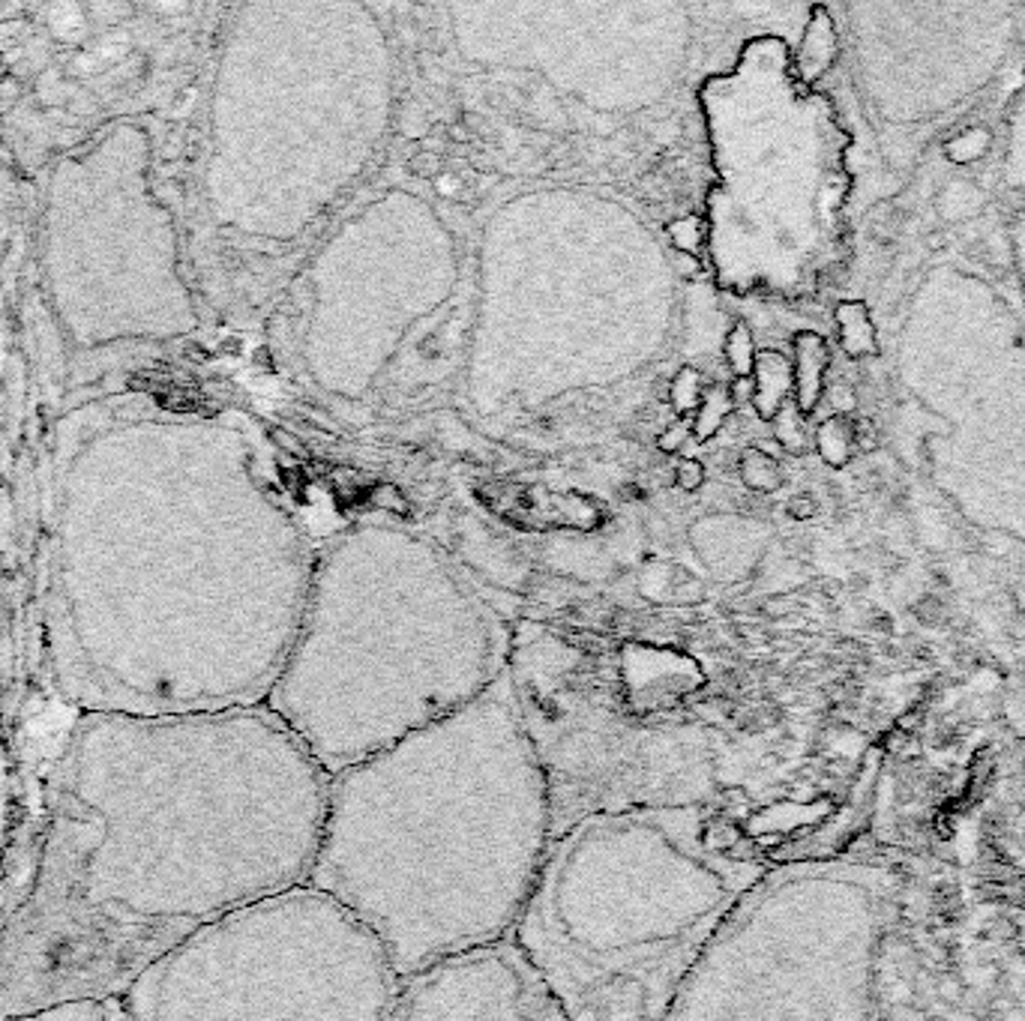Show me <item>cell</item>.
<instances>
[{
    "label": "cell",
    "mask_w": 1025,
    "mask_h": 1021,
    "mask_svg": "<svg viewBox=\"0 0 1025 1021\" xmlns=\"http://www.w3.org/2000/svg\"><path fill=\"white\" fill-rule=\"evenodd\" d=\"M327 791L267 704L78 713L0 934V1021L126 995L189 934L309 884Z\"/></svg>",
    "instance_id": "1"
},
{
    "label": "cell",
    "mask_w": 1025,
    "mask_h": 1021,
    "mask_svg": "<svg viewBox=\"0 0 1025 1021\" xmlns=\"http://www.w3.org/2000/svg\"><path fill=\"white\" fill-rule=\"evenodd\" d=\"M555 839L510 672L447 719L330 776L309 886L405 980L510 941Z\"/></svg>",
    "instance_id": "2"
},
{
    "label": "cell",
    "mask_w": 1025,
    "mask_h": 1021,
    "mask_svg": "<svg viewBox=\"0 0 1025 1021\" xmlns=\"http://www.w3.org/2000/svg\"><path fill=\"white\" fill-rule=\"evenodd\" d=\"M768 869L699 806L589 815L555 833L510 941L564 1021H666Z\"/></svg>",
    "instance_id": "3"
},
{
    "label": "cell",
    "mask_w": 1025,
    "mask_h": 1021,
    "mask_svg": "<svg viewBox=\"0 0 1025 1021\" xmlns=\"http://www.w3.org/2000/svg\"><path fill=\"white\" fill-rule=\"evenodd\" d=\"M909 866L839 851L771 866L729 914L666 1021H878Z\"/></svg>",
    "instance_id": "4"
},
{
    "label": "cell",
    "mask_w": 1025,
    "mask_h": 1021,
    "mask_svg": "<svg viewBox=\"0 0 1025 1021\" xmlns=\"http://www.w3.org/2000/svg\"><path fill=\"white\" fill-rule=\"evenodd\" d=\"M402 977L333 898L303 884L204 926L126 988L129 1021H390Z\"/></svg>",
    "instance_id": "5"
},
{
    "label": "cell",
    "mask_w": 1025,
    "mask_h": 1021,
    "mask_svg": "<svg viewBox=\"0 0 1025 1021\" xmlns=\"http://www.w3.org/2000/svg\"><path fill=\"white\" fill-rule=\"evenodd\" d=\"M151 132L117 117L51 163L39 267L51 309L78 348L168 339L187 321L172 213L151 189Z\"/></svg>",
    "instance_id": "6"
},
{
    "label": "cell",
    "mask_w": 1025,
    "mask_h": 1021,
    "mask_svg": "<svg viewBox=\"0 0 1025 1021\" xmlns=\"http://www.w3.org/2000/svg\"><path fill=\"white\" fill-rule=\"evenodd\" d=\"M390 1021H564V1016L512 941H501L405 980Z\"/></svg>",
    "instance_id": "7"
},
{
    "label": "cell",
    "mask_w": 1025,
    "mask_h": 1021,
    "mask_svg": "<svg viewBox=\"0 0 1025 1021\" xmlns=\"http://www.w3.org/2000/svg\"><path fill=\"white\" fill-rule=\"evenodd\" d=\"M914 893V890H912ZM912 905V898H909ZM878 1021H1004L980 1009L960 968L941 947L909 929V908L894 929L882 971Z\"/></svg>",
    "instance_id": "8"
},
{
    "label": "cell",
    "mask_w": 1025,
    "mask_h": 1021,
    "mask_svg": "<svg viewBox=\"0 0 1025 1021\" xmlns=\"http://www.w3.org/2000/svg\"><path fill=\"white\" fill-rule=\"evenodd\" d=\"M984 854L1004 908V944L1025 971V797L996 803L984 824Z\"/></svg>",
    "instance_id": "9"
},
{
    "label": "cell",
    "mask_w": 1025,
    "mask_h": 1021,
    "mask_svg": "<svg viewBox=\"0 0 1025 1021\" xmlns=\"http://www.w3.org/2000/svg\"><path fill=\"white\" fill-rule=\"evenodd\" d=\"M831 366V350H827L825 336H819L813 330H803L795 336V360H792V374H795V393L792 401L798 405L803 417L819 408V401L825 399V374Z\"/></svg>",
    "instance_id": "10"
},
{
    "label": "cell",
    "mask_w": 1025,
    "mask_h": 1021,
    "mask_svg": "<svg viewBox=\"0 0 1025 1021\" xmlns=\"http://www.w3.org/2000/svg\"><path fill=\"white\" fill-rule=\"evenodd\" d=\"M839 37L837 25L827 13V7H813L807 15V25L800 34L798 51H795V73L803 85H815L837 61Z\"/></svg>",
    "instance_id": "11"
},
{
    "label": "cell",
    "mask_w": 1025,
    "mask_h": 1021,
    "mask_svg": "<svg viewBox=\"0 0 1025 1021\" xmlns=\"http://www.w3.org/2000/svg\"><path fill=\"white\" fill-rule=\"evenodd\" d=\"M795 393V374H792V360H786L780 350H759L756 369H752V408L762 417L764 423H771L780 408L792 399Z\"/></svg>",
    "instance_id": "12"
},
{
    "label": "cell",
    "mask_w": 1025,
    "mask_h": 1021,
    "mask_svg": "<svg viewBox=\"0 0 1025 1021\" xmlns=\"http://www.w3.org/2000/svg\"><path fill=\"white\" fill-rule=\"evenodd\" d=\"M834 321H837L839 333V348L851 360H863V357H875L878 354V333H875L870 309L863 306L861 299H843L834 311Z\"/></svg>",
    "instance_id": "13"
},
{
    "label": "cell",
    "mask_w": 1025,
    "mask_h": 1021,
    "mask_svg": "<svg viewBox=\"0 0 1025 1021\" xmlns=\"http://www.w3.org/2000/svg\"><path fill=\"white\" fill-rule=\"evenodd\" d=\"M815 449H819V456H822L825 464L846 468L851 452H855V423L849 417H843V413L827 417L825 423L819 425V432H815Z\"/></svg>",
    "instance_id": "14"
},
{
    "label": "cell",
    "mask_w": 1025,
    "mask_h": 1021,
    "mask_svg": "<svg viewBox=\"0 0 1025 1021\" xmlns=\"http://www.w3.org/2000/svg\"><path fill=\"white\" fill-rule=\"evenodd\" d=\"M735 411V396L725 384H708L705 390V399H701L699 411L693 413V437L696 441H711L725 420Z\"/></svg>",
    "instance_id": "15"
},
{
    "label": "cell",
    "mask_w": 1025,
    "mask_h": 1021,
    "mask_svg": "<svg viewBox=\"0 0 1025 1021\" xmlns=\"http://www.w3.org/2000/svg\"><path fill=\"white\" fill-rule=\"evenodd\" d=\"M738 474L744 480V486L756 492V495H774L776 488L783 486V468H780L776 456H768L759 447L744 449V456L738 461Z\"/></svg>",
    "instance_id": "16"
},
{
    "label": "cell",
    "mask_w": 1025,
    "mask_h": 1021,
    "mask_svg": "<svg viewBox=\"0 0 1025 1021\" xmlns=\"http://www.w3.org/2000/svg\"><path fill=\"white\" fill-rule=\"evenodd\" d=\"M723 357L729 372L735 374V381L752 378L759 350H756V336H752V327L747 324V321H735V324L729 327L723 342Z\"/></svg>",
    "instance_id": "17"
},
{
    "label": "cell",
    "mask_w": 1025,
    "mask_h": 1021,
    "mask_svg": "<svg viewBox=\"0 0 1025 1021\" xmlns=\"http://www.w3.org/2000/svg\"><path fill=\"white\" fill-rule=\"evenodd\" d=\"M807 417L798 411V405L788 399L780 413H776L774 420V441L776 447L788 452V456H803L807 447H810V435H807V423H803Z\"/></svg>",
    "instance_id": "18"
},
{
    "label": "cell",
    "mask_w": 1025,
    "mask_h": 1021,
    "mask_svg": "<svg viewBox=\"0 0 1025 1021\" xmlns=\"http://www.w3.org/2000/svg\"><path fill=\"white\" fill-rule=\"evenodd\" d=\"M705 390H708V381L701 378L699 369L681 366L675 378H672V384H669V405L675 408L678 417H693L699 411L701 399H705Z\"/></svg>",
    "instance_id": "19"
},
{
    "label": "cell",
    "mask_w": 1025,
    "mask_h": 1021,
    "mask_svg": "<svg viewBox=\"0 0 1025 1021\" xmlns=\"http://www.w3.org/2000/svg\"><path fill=\"white\" fill-rule=\"evenodd\" d=\"M1004 713H1008V725H1011L1013 737V758H1016V773H1020V794L1025 797V672L1020 674V680L1013 684L1011 695L1004 701Z\"/></svg>",
    "instance_id": "20"
},
{
    "label": "cell",
    "mask_w": 1025,
    "mask_h": 1021,
    "mask_svg": "<svg viewBox=\"0 0 1025 1021\" xmlns=\"http://www.w3.org/2000/svg\"><path fill=\"white\" fill-rule=\"evenodd\" d=\"M989 129L984 126H972V129H963V132H957V136L950 138L948 144H945V153H948L950 163L957 165H972L977 163L984 153L989 150Z\"/></svg>",
    "instance_id": "21"
},
{
    "label": "cell",
    "mask_w": 1025,
    "mask_h": 1021,
    "mask_svg": "<svg viewBox=\"0 0 1025 1021\" xmlns=\"http://www.w3.org/2000/svg\"><path fill=\"white\" fill-rule=\"evenodd\" d=\"M666 234H669L672 246H675L681 255H693V258H696L701 240H705V228H701L699 216H681L675 222L666 225Z\"/></svg>",
    "instance_id": "22"
},
{
    "label": "cell",
    "mask_w": 1025,
    "mask_h": 1021,
    "mask_svg": "<svg viewBox=\"0 0 1025 1021\" xmlns=\"http://www.w3.org/2000/svg\"><path fill=\"white\" fill-rule=\"evenodd\" d=\"M369 503H372L376 510L400 515V519H408V515H412V500L405 498V492H402L400 486H393V483H376V486L369 488Z\"/></svg>",
    "instance_id": "23"
},
{
    "label": "cell",
    "mask_w": 1025,
    "mask_h": 1021,
    "mask_svg": "<svg viewBox=\"0 0 1025 1021\" xmlns=\"http://www.w3.org/2000/svg\"><path fill=\"white\" fill-rule=\"evenodd\" d=\"M705 480H708V471H705V464L699 459H681L675 464V486L681 492L693 495V492H699L705 486Z\"/></svg>",
    "instance_id": "24"
},
{
    "label": "cell",
    "mask_w": 1025,
    "mask_h": 1021,
    "mask_svg": "<svg viewBox=\"0 0 1025 1021\" xmlns=\"http://www.w3.org/2000/svg\"><path fill=\"white\" fill-rule=\"evenodd\" d=\"M689 437H693V417H678L675 423H669L657 435V447L663 449V452H678V449L687 444Z\"/></svg>",
    "instance_id": "25"
},
{
    "label": "cell",
    "mask_w": 1025,
    "mask_h": 1021,
    "mask_svg": "<svg viewBox=\"0 0 1025 1021\" xmlns=\"http://www.w3.org/2000/svg\"><path fill=\"white\" fill-rule=\"evenodd\" d=\"M408 168H412L414 177H423V180H438V177L444 175V159H441V153L435 150H417L412 159H408Z\"/></svg>",
    "instance_id": "26"
},
{
    "label": "cell",
    "mask_w": 1025,
    "mask_h": 1021,
    "mask_svg": "<svg viewBox=\"0 0 1025 1021\" xmlns=\"http://www.w3.org/2000/svg\"><path fill=\"white\" fill-rule=\"evenodd\" d=\"M270 441H274L276 447L282 449L286 456H294V459H309V456H313V452H309V447L303 444L301 437L291 435L288 429H270Z\"/></svg>",
    "instance_id": "27"
},
{
    "label": "cell",
    "mask_w": 1025,
    "mask_h": 1021,
    "mask_svg": "<svg viewBox=\"0 0 1025 1021\" xmlns=\"http://www.w3.org/2000/svg\"><path fill=\"white\" fill-rule=\"evenodd\" d=\"M819 507H815V500L810 495H795V498L788 500V515L795 519V522H810Z\"/></svg>",
    "instance_id": "28"
},
{
    "label": "cell",
    "mask_w": 1025,
    "mask_h": 1021,
    "mask_svg": "<svg viewBox=\"0 0 1025 1021\" xmlns=\"http://www.w3.org/2000/svg\"><path fill=\"white\" fill-rule=\"evenodd\" d=\"M878 444V435H875V425L870 420H861V423H855V447L861 449V452H870Z\"/></svg>",
    "instance_id": "29"
},
{
    "label": "cell",
    "mask_w": 1025,
    "mask_h": 1021,
    "mask_svg": "<svg viewBox=\"0 0 1025 1021\" xmlns=\"http://www.w3.org/2000/svg\"><path fill=\"white\" fill-rule=\"evenodd\" d=\"M435 183H438V192H441V195H444V199H456V195H459V192H465L463 177H459V175H453V171H444V175L438 177Z\"/></svg>",
    "instance_id": "30"
},
{
    "label": "cell",
    "mask_w": 1025,
    "mask_h": 1021,
    "mask_svg": "<svg viewBox=\"0 0 1025 1021\" xmlns=\"http://www.w3.org/2000/svg\"><path fill=\"white\" fill-rule=\"evenodd\" d=\"M1020 250H1023V276H1025V231H1023V238H1020Z\"/></svg>",
    "instance_id": "31"
}]
</instances>
